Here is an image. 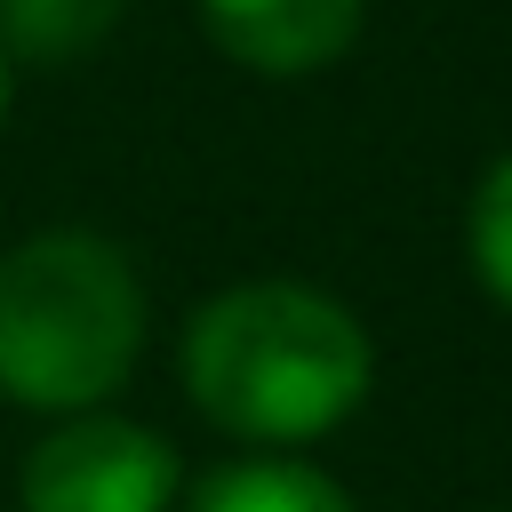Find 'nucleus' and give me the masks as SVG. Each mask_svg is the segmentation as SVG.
<instances>
[{
    "instance_id": "nucleus-6",
    "label": "nucleus",
    "mask_w": 512,
    "mask_h": 512,
    "mask_svg": "<svg viewBox=\"0 0 512 512\" xmlns=\"http://www.w3.org/2000/svg\"><path fill=\"white\" fill-rule=\"evenodd\" d=\"M192 512H352V496L312 464H224L200 480Z\"/></svg>"
},
{
    "instance_id": "nucleus-8",
    "label": "nucleus",
    "mask_w": 512,
    "mask_h": 512,
    "mask_svg": "<svg viewBox=\"0 0 512 512\" xmlns=\"http://www.w3.org/2000/svg\"><path fill=\"white\" fill-rule=\"evenodd\" d=\"M0 112H8V56H0Z\"/></svg>"
},
{
    "instance_id": "nucleus-1",
    "label": "nucleus",
    "mask_w": 512,
    "mask_h": 512,
    "mask_svg": "<svg viewBox=\"0 0 512 512\" xmlns=\"http://www.w3.org/2000/svg\"><path fill=\"white\" fill-rule=\"evenodd\" d=\"M184 384L208 424L240 440H312L368 392V336L344 304L256 280L216 296L184 336Z\"/></svg>"
},
{
    "instance_id": "nucleus-7",
    "label": "nucleus",
    "mask_w": 512,
    "mask_h": 512,
    "mask_svg": "<svg viewBox=\"0 0 512 512\" xmlns=\"http://www.w3.org/2000/svg\"><path fill=\"white\" fill-rule=\"evenodd\" d=\"M472 264H480L488 296L512 312V160H496L472 200Z\"/></svg>"
},
{
    "instance_id": "nucleus-2",
    "label": "nucleus",
    "mask_w": 512,
    "mask_h": 512,
    "mask_svg": "<svg viewBox=\"0 0 512 512\" xmlns=\"http://www.w3.org/2000/svg\"><path fill=\"white\" fill-rule=\"evenodd\" d=\"M144 288L96 232H40L0 256V392L24 408H88L128 384Z\"/></svg>"
},
{
    "instance_id": "nucleus-5",
    "label": "nucleus",
    "mask_w": 512,
    "mask_h": 512,
    "mask_svg": "<svg viewBox=\"0 0 512 512\" xmlns=\"http://www.w3.org/2000/svg\"><path fill=\"white\" fill-rule=\"evenodd\" d=\"M128 0H0V56L24 64H72L88 56Z\"/></svg>"
},
{
    "instance_id": "nucleus-3",
    "label": "nucleus",
    "mask_w": 512,
    "mask_h": 512,
    "mask_svg": "<svg viewBox=\"0 0 512 512\" xmlns=\"http://www.w3.org/2000/svg\"><path fill=\"white\" fill-rule=\"evenodd\" d=\"M176 456L128 416H80L24 464V512H168Z\"/></svg>"
},
{
    "instance_id": "nucleus-4",
    "label": "nucleus",
    "mask_w": 512,
    "mask_h": 512,
    "mask_svg": "<svg viewBox=\"0 0 512 512\" xmlns=\"http://www.w3.org/2000/svg\"><path fill=\"white\" fill-rule=\"evenodd\" d=\"M224 56L256 72H320L352 48L360 0H200Z\"/></svg>"
}]
</instances>
